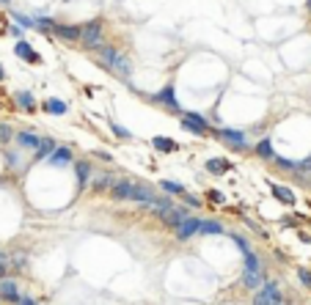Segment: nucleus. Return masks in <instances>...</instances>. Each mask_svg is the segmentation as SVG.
<instances>
[{
  "label": "nucleus",
  "mask_w": 311,
  "mask_h": 305,
  "mask_svg": "<svg viewBox=\"0 0 311 305\" xmlns=\"http://www.w3.org/2000/svg\"><path fill=\"white\" fill-rule=\"evenodd\" d=\"M99 55H102V63H108V69H116L122 77H130V61L118 50H113V47H99Z\"/></svg>",
  "instance_id": "f257e3e1"
},
{
  "label": "nucleus",
  "mask_w": 311,
  "mask_h": 305,
  "mask_svg": "<svg viewBox=\"0 0 311 305\" xmlns=\"http://www.w3.org/2000/svg\"><path fill=\"white\" fill-rule=\"evenodd\" d=\"M80 44L83 47H91V50H99L102 47V22H85L80 28Z\"/></svg>",
  "instance_id": "f03ea898"
},
{
  "label": "nucleus",
  "mask_w": 311,
  "mask_h": 305,
  "mask_svg": "<svg viewBox=\"0 0 311 305\" xmlns=\"http://www.w3.org/2000/svg\"><path fill=\"white\" fill-rule=\"evenodd\" d=\"M182 127H185L187 132H193V135L210 132V124H206V118L198 116V113H185V116H182Z\"/></svg>",
  "instance_id": "7ed1b4c3"
},
{
  "label": "nucleus",
  "mask_w": 311,
  "mask_h": 305,
  "mask_svg": "<svg viewBox=\"0 0 311 305\" xmlns=\"http://www.w3.org/2000/svg\"><path fill=\"white\" fill-rule=\"evenodd\" d=\"M110 198L113 201H135V184L127 182V179L113 182L110 184Z\"/></svg>",
  "instance_id": "20e7f679"
},
{
  "label": "nucleus",
  "mask_w": 311,
  "mask_h": 305,
  "mask_svg": "<svg viewBox=\"0 0 311 305\" xmlns=\"http://www.w3.org/2000/svg\"><path fill=\"white\" fill-rule=\"evenodd\" d=\"M220 138L226 140V143H231L234 149H248V138H245V132H240V130L223 127V130H220Z\"/></svg>",
  "instance_id": "39448f33"
},
{
  "label": "nucleus",
  "mask_w": 311,
  "mask_h": 305,
  "mask_svg": "<svg viewBox=\"0 0 311 305\" xmlns=\"http://www.w3.org/2000/svg\"><path fill=\"white\" fill-rule=\"evenodd\" d=\"M157 218H160V220L165 223V226H171V228H177V226H179V223H182V220H185V218H187V212H185V209H182V206H168V209H165V212H160V214H157Z\"/></svg>",
  "instance_id": "423d86ee"
},
{
  "label": "nucleus",
  "mask_w": 311,
  "mask_h": 305,
  "mask_svg": "<svg viewBox=\"0 0 311 305\" xmlns=\"http://www.w3.org/2000/svg\"><path fill=\"white\" fill-rule=\"evenodd\" d=\"M154 102H160V105H168L174 113H179V102H177V96H174V85H165L160 94H154Z\"/></svg>",
  "instance_id": "0eeeda50"
},
{
  "label": "nucleus",
  "mask_w": 311,
  "mask_h": 305,
  "mask_svg": "<svg viewBox=\"0 0 311 305\" xmlns=\"http://www.w3.org/2000/svg\"><path fill=\"white\" fill-rule=\"evenodd\" d=\"M198 223H201V220H196V218H185V220L179 223V226H177L179 242H185V239H190V237L196 234V231H198Z\"/></svg>",
  "instance_id": "6e6552de"
},
{
  "label": "nucleus",
  "mask_w": 311,
  "mask_h": 305,
  "mask_svg": "<svg viewBox=\"0 0 311 305\" xmlns=\"http://www.w3.org/2000/svg\"><path fill=\"white\" fill-rule=\"evenodd\" d=\"M0 300L20 302V292H17V283H14V280H3V278H0Z\"/></svg>",
  "instance_id": "1a4fd4ad"
},
{
  "label": "nucleus",
  "mask_w": 311,
  "mask_h": 305,
  "mask_svg": "<svg viewBox=\"0 0 311 305\" xmlns=\"http://www.w3.org/2000/svg\"><path fill=\"white\" fill-rule=\"evenodd\" d=\"M53 30L61 39H66V42H80V28H75V25H58V22H55Z\"/></svg>",
  "instance_id": "9d476101"
},
{
  "label": "nucleus",
  "mask_w": 311,
  "mask_h": 305,
  "mask_svg": "<svg viewBox=\"0 0 311 305\" xmlns=\"http://www.w3.org/2000/svg\"><path fill=\"white\" fill-rule=\"evenodd\" d=\"M14 52L20 55V58H25V61H30V63H39V52H33V47H30L25 39L22 42H17L14 44Z\"/></svg>",
  "instance_id": "9b49d317"
},
{
  "label": "nucleus",
  "mask_w": 311,
  "mask_h": 305,
  "mask_svg": "<svg viewBox=\"0 0 311 305\" xmlns=\"http://www.w3.org/2000/svg\"><path fill=\"white\" fill-rule=\"evenodd\" d=\"M47 159H50V165H66L72 159V151H69V146H61V149H55Z\"/></svg>",
  "instance_id": "f8f14e48"
},
{
  "label": "nucleus",
  "mask_w": 311,
  "mask_h": 305,
  "mask_svg": "<svg viewBox=\"0 0 311 305\" xmlns=\"http://www.w3.org/2000/svg\"><path fill=\"white\" fill-rule=\"evenodd\" d=\"M14 99H17V105L22 107V110H36V99H33V94L30 91H17V96H14Z\"/></svg>",
  "instance_id": "ddd939ff"
},
{
  "label": "nucleus",
  "mask_w": 311,
  "mask_h": 305,
  "mask_svg": "<svg viewBox=\"0 0 311 305\" xmlns=\"http://www.w3.org/2000/svg\"><path fill=\"white\" fill-rule=\"evenodd\" d=\"M270 190H273V195L278 198V201H281V204H295V192L289 190V187H281V184H273V187H270Z\"/></svg>",
  "instance_id": "4468645a"
},
{
  "label": "nucleus",
  "mask_w": 311,
  "mask_h": 305,
  "mask_svg": "<svg viewBox=\"0 0 311 305\" xmlns=\"http://www.w3.org/2000/svg\"><path fill=\"white\" fill-rule=\"evenodd\" d=\"M206 171L210 173H226L229 171V159H220V157L206 159Z\"/></svg>",
  "instance_id": "2eb2a0df"
},
{
  "label": "nucleus",
  "mask_w": 311,
  "mask_h": 305,
  "mask_svg": "<svg viewBox=\"0 0 311 305\" xmlns=\"http://www.w3.org/2000/svg\"><path fill=\"white\" fill-rule=\"evenodd\" d=\"M55 151V143L50 138H42L39 140V146H36V159H44V157H50Z\"/></svg>",
  "instance_id": "dca6fc26"
},
{
  "label": "nucleus",
  "mask_w": 311,
  "mask_h": 305,
  "mask_svg": "<svg viewBox=\"0 0 311 305\" xmlns=\"http://www.w3.org/2000/svg\"><path fill=\"white\" fill-rule=\"evenodd\" d=\"M44 110L50 116H63L66 113V105H63L61 99H44Z\"/></svg>",
  "instance_id": "f3484780"
},
{
  "label": "nucleus",
  "mask_w": 311,
  "mask_h": 305,
  "mask_svg": "<svg viewBox=\"0 0 311 305\" xmlns=\"http://www.w3.org/2000/svg\"><path fill=\"white\" fill-rule=\"evenodd\" d=\"M198 234H223V226L218 220H204L198 223Z\"/></svg>",
  "instance_id": "a211bd4d"
},
{
  "label": "nucleus",
  "mask_w": 311,
  "mask_h": 305,
  "mask_svg": "<svg viewBox=\"0 0 311 305\" xmlns=\"http://www.w3.org/2000/svg\"><path fill=\"white\" fill-rule=\"evenodd\" d=\"M243 283L248 286V289H259L262 283H265V278H262V272H248V270H245V275H243Z\"/></svg>",
  "instance_id": "6ab92c4d"
},
{
  "label": "nucleus",
  "mask_w": 311,
  "mask_h": 305,
  "mask_svg": "<svg viewBox=\"0 0 311 305\" xmlns=\"http://www.w3.org/2000/svg\"><path fill=\"white\" fill-rule=\"evenodd\" d=\"M256 154H259L262 159H273V157H275L273 143H270L267 138H265V140H259V143H256Z\"/></svg>",
  "instance_id": "aec40b11"
},
{
  "label": "nucleus",
  "mask_w": 311,
  "mask_h": 305,
  "mask_svg": "<svg viewBox=\"0 0 311 305\" xmlns=\"http://www.w3.org/2000/svg\"><path fill=\"white\" fill-rule=\"evenodd\" d=\"M151 143H154V149H157V151H165V154H171V151H177V143H174L171 138H154Z\"/></svg>",
  "instance_id": "412c9836"
},
{
  "label": "nucleus",
  "mask_w": 311,
  "mask_h": 305,
  "mask_svg": "<svg viewBox=\"0 0 311 305\" xmlns=\"http://www.w3.org/2000/svg\"><path fill=\"white\" fill-rule=\"evenodd\" d=\"M17 140H20V146L36 149V146H39V140H42V138H36L33 132H20V135H17Z\"/></svg>",
  "instance_id": "4be33fe9"
},
{
  "label": "nucleus",
  "mask_w": 311,
  "mask_h": 305,
  "mask_svg": "<svg viewBox=\"0 0 311 305\" xmlns=\"http://www.w3.org/2000/svg\"><path fill=\"white\" fill-rule=\"evenodd\" d=\"M160 187H163L165 192H171V195H185V187H182L179 182H168V179H163V182H160Z\"/></svg>",
  "instance_id": "5701e85b"
},
{
  "label": "nucleus",
  "mask_w": 311,
  "mask_h": 305,
  "mask_svg": "<svg viewBox=\"0 0 311 305\" xmlns=\"http://www.w3.org/2000/svg\"><path fill=\"white\" fill-rule=\"evenodd\" d=\"M245 270H248V272H262V261L253 256V250L245 253Z\"/></svg>",
  "instance_id": "b1692460"
},
{
  "label": "nucleus",
  "mask_w": 311,
  "mask_h": 305,
  "mask_svg": "<svg viewBox=\"0 0 311 305\" xmlns=\"http://www.w3.org/2000/svg\"><path fill=\"white\" fill-rule=\"evenodd\" d=\"M75 171H77V182H80V184L89 182V171H91V168H89V163H85V159H80V163L75 165Z\"/></svg>",
  "instance_id": "393cba45"
},
{
  "label": "nucleus",
  "mask_w": 311,
  "mask_h": 305,
  "mask_svg": "<svg viewBox=\"0 0 311 305\" xmlns=\"http://www.w3.org/2000/svg\"><path fill=\"white\" fill-rule=\"evenodd\" d=\"M53 25H55V22H53V20H47V17L33 20V28H39V30H53Z\"/></svg>",
  "instance_id": "a878e982"
},
{
  "label": "nucleus",
  "mask_w": 311,
  "mask_h": 305,
  "mask_svg": "<svg viewBox=\"0 0 311 305\" xmlns=\"http://www.w3.org/2000/svg\"><path fill=\"white\" fill-rule=\"evenodd\" d=\"M273 159L281 168H286V171H298V163H295V159H286V157H273Z\"/></svg>",
  "instance_id": "bb28decb"
},
{
  "label": "nucleus",
  "mask_w": 311,
  "mask_h": 305,
  "mask_svg": "<svg viewBox=\"0 0 311 305\" xmlns=\"http://www.w3.org/2000/svg\"><path fill=\"white\" fill-rule=\"evenodd\" d=\"M298 278H300V283L306 286V289H311V272H308L306 267H300V270H298Z\"/></svg>",
  "instance_id": "cd10ccee"
},
{
  "label": "nucleus",
  "mask_w": 311,
  "mask_h": 305,
  "mask_svg": "<svg viewBox=\"0 0 311 305\" xmlns=\"http://www.w3.org/2000/svg\"><path fill=\"white\" fill-rule=\"evenodd\" d=\"M14 20L20 22V28H33V20L25 17V14H14Z\"/></svg>",
  "instance_id": "c85d7f7f"
},
{
  "label": "nucleus",
  "mask_w": 311,
  "mask_h": 305,
  "mask_svg": "<svg viewBox=\"0 0 311 305\" xmlns=\"http://www.w3.org/2000/svg\"><path fill=\"white\" fill-rule=\"evenodd\" d=\"M110 179H113V176H108V173H102V176H99V179H97V182H94V187H97V190H102V187H108V184H113V182H110Z\"/></svg>",
  "instance_id": "c756f323"
},
{
  "label": "nucleus",
  "mask_w": 311,
  "mask_h": 305,
  "mask_svg": "<svg viewBox=\"0 0 311 305\" xmlns=\"http://www.w3.org/2000/svg\"><path fill=\"white\" fill-rule=\"evenodd\" d=\"M253 305H270V297H267V292L265 289H262V292L253 297Z\"/></svg>",
  "instance_id": "7c9ffc66"
},
{
  "label": "nucleus",
  "mask_w": 311,
  "mask_h": 305,
  "mask_svg": "<svg viewBox=\"0 0 311 305\" xmlns=\"http://www.w3.org/2000/svg\"><path fill=\"white\" fill-rule=\"evenodd\" d=\"M113 132L118 135V138H124V140H127V138H130V130H124V127H122V124H113Z\"/></svg>",
  "instance_id": "2f4dec72"
},
{
  "label": "nucleus",
  "mask_w": 311,
  "mask_h": 305,
  "mask_svg": "<svg viewBox=\"0 0 311 305\" xmlns=\"http://www.w3.org/2000/svg\"><path fill=\"white\" fill-rule=\"evenodd\" d=\"M9 138H11V127H6V124H3V127H0V143H6Z\"/></svg>",
  "instance_id": "473e14b6"
},
{
  "label": "nucleus",
  "mask_w": 311,
  "mask_h": 305,
  "mask_svg": "<svg viewBox=\"0 0 311 305\" xmlns=\"http://www.w3.org/2000/svg\"><path fill=\"white\" fill-rule=\"evenodd\" d=\"M234 242H237V247H240V250H243V253H248V250H251V245H248V242H245V239H243V237H234Z\"/></svg>",
  "instance_id": "72a5a7b5"
},
{
  "label": "nucleus",
  "mask_w": 311,
  "mask_h": 305,
  "mask_svg": "<svg viewBox=\"0 0 311 305\" xmlns=\"http://www.w3.org/2000/svg\"><path fill=\"white\" fill-rule=\"evenodd\" d=\"M210 201H215V204H223V192H218V190H210Z\"/></svg>",
  "instance_id": "f704fd0d"
},
{
  "label": "nucleus",
  "mask_w": 311,
  "mask_h": 305,
  "mask_svg": "<svg viewBox=\"0 0 311 305\" xmlns=\"http://www.w3.org/2000/svg\"><path fill=\"white\" fill-rule=\"evenodd\" d=\"M298 171H311V157H306L303 163H298Z\"/></svg>",
  "instance_id": "c9c22d12"
},
{
  "label": "nucleus",
  "mask_w": 311,
  "mask_h": 305,
  "mask_svg": "<svg viewBox=\"0 0 311 305\" xmlns=\"http://www.w3.org/2000/svg\"><path fill=\"white\" fill-rule=\"evenodd\" d=\"M6 270H9V261H6V259H3V256H0V278H3V275H6Z\"/></svg>",
  "instance_id": "e433bc0d"
},
{
  "label": "nucleus",
  "mask_w": 311,
  "mask_h": 305,
  "mask_svg": "<svg viewBox=\"0 0 311 305\" xmlns=\"http://www.w3.org/2000/svg\"><path fill=\"white\" fill-rule=\"evenodd\" d=\"M185 204H190V206H198L201 201H198V198H193V195H187V192H185Z\"/></svg>",
  "instance_id": "4c0bfd02"
},
{
  "label": "nucleus",
  "mask_w": 311,
  "mask_h": 305,
  "mask_svg": "<svg viewBox=\"0 0 311 305\" xmlns=\"http://www.w3.org/2000/svg\"><path fill=\"white\" fill-rule=\"evenodd\" d=\"M20 305H36V300H30V297H20Z\"/></svg>",
  "instance_id": "58836bf2"
},
{
  "label": "nucleus",
  "mask_w": 311,
  "mask_h": 305,
  "mask_svg": "<svg viewBox=\"0 0 311 305\" xmlns=\"http://www.w3.org/2000/svg\"><path fill=\"white\" fill-rule=\"evenodd\" d=\"M6 77V71H3V66H0V80H3Z\"/></svg>",
  "instance_id": "ea45409f"
},
{
  "label": "nucleus",
  "mask_w": 311,
  "mask_h": 305,
  "mask_svg": "<svg viewBox=\"0 0 311 305\" xmlns=\"http://www.w3.org/2000/svg\"><path fill=\"white\" fill-rule=\"evenodd\" d=\"M306 9H308V11H311V0H306Z\"/></svg>",
  "instance_id": "a19ab883"
},
{
  "label": "nucleus",
  "mask_w": 311,
  "mask_h": 305,
  "mask_svg": "<svg viewBox=\"0 0 311 305\" xmlns=\"http://www.w3.org/2000/svg\"><path fill=\"white\" fill-rule=\"evenodd\" d=\"M3 3H11V0H3Z\"/></svg>",
  "instance_id": "79ce46f5"
}]
</instances>
